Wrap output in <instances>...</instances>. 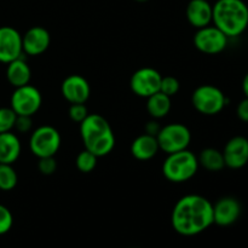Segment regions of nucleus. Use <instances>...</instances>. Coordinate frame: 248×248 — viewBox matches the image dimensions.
Instances as JSON below:
<instances>
[{"instance_id": "obj_2", "label": "nucleus", "mask_w": 248, "mask_h": 248, "mask_svg": "<svg viewBox=\"0 0 248 248\" xmlns=\"http://www.w3.org/2000/svg\"><path fill=\"white\" fill-rule=\"evenodd\" d=\"M80 136L85 149L97 157L110 154L115 147L113 128L108 120L99 114H89L80 123Z\"/></svg>"}, {"instance_id": "obj_9", "label": "nucleus", "mask_w": 248, "mask_h": 248, "mask_svg": "<svg viewBox=\"0 0 248 248\" xmlns=\"http://www.w3.org/2000/svg\"><path fill=\"white\" fill-rule=\"evenodd\" d=\"M41 103L40 91L29 84L16 87L11 96V109L17 115L33 116L40 109Z\"/></svg>"}, {"instance_id": "obj_20", "label": "nucleus", "mask_w": 248, "mask_h": 248, "mask_svg": "<svg viewBox=\"0 0 248 248\" xmlns=\"http://www.w3.org/2000/svg\"><path fill=\"white\" fill-rule=\"evenodd\" d=\"M171 97L156 92L147 98V110L153 119H162L171 110Z\"/></svg>"}, {"instance_id": "obj_5", "label": "nucleus", "mask_w": 248, "mask_h": 248, "mask_svg": "<svg viewBox=\"0 0 248 248\" xmlns=\"http://www.w3.org/2000/svg\"><path fill=\"white\" fill-rule=\"evenodd\" d=\"M191 103L200 114L212 116L225 108L228 98L219 87L206 84L196 87L191 94Z\"/></svg>"}, {"instance_id": "obj_11", "label": "nucleus", "mask_w": 248, "mask_h": 248, "mask_svg": "<svg viewBox=\"0 0 248 248\" xmlns=\"http://www.w3.org/2000/svg\"><path fill=\"white\" fill-rule=\"evenodd\" d=\"M22 35L14 27H0V62L10 63L22 57Z\"/></svg>"}, {"instance_id": "obj_6", "label": "nucleus", "mask_w": 248, "mask_h": 248, "mask_svg": "<svg viewBox=\"0 0 248 248\" xmlns=\"http://www.w3.org/2000/svg\"><path fill=\"white\" fill-rule=\"evenodd\" d=\"M61 138L57 128L50 125H44L33 131L29 138V149L36 157L55 156L60 150Z\"/></svg>"}, {"instance_id": "obj_23", "label": "nucleus", "mask_w": 248, "mask_h": 248, "mask_svg": "<svg viewBox=\"0 0 248 248\" xmlns=\"http://www.w3.org/2000/svg\"><path fill=\"white\" fill-rule=\"evenodd\" d=\"M97 160L98 157L94 154H92L89 150L84 149L78 154L77 159H75V165H77L78 170L82 173H90L93 171L97 166Z\"/></svg>"}, {"instance_id": "obj_7", "label": "nucleus", "mask_w": 248, "mask_h": 248, "mask_svg": "<svg viewBox=\"0 0 248 248\" xmlns=\"http://www.w3.org/2000/svg\"><path fill=\"white\" fill-rule=\"evenodd\" d=\"M160 150L166 154L186 150L191 142V133L186 125L179 123L169 124L160 128L156 136Z\"/></svg>"}, {"instance_id": "obj_22", "label": "nucleus", "mask_w": 248, "mask_h": 248, "mask_svg": "<svg viewBox=\"0 0 248 248\" xmlns=\"http://www.w3.org/2000/svg\"><path fill=\"white\" fill-rule=\"evenodd\" d=\"M18 177L16 171L9 164H0V190H12L17 186Z\"/></svg>"}, {"instance_id": "obj_24", "label": "nucleus", "mask_w": 248, "mask_h": 248, "mask_svg": "<svg viewBox=\"0 0 248 248\" xmlns=\"http://www.w3.org/2000/svg\"><path fill=\"white\" fill-rule=\"evenodd\" d=\"M17 114L10 108H0V133L9 132L15 127Z\"/></svg>"}, {"instance_id": "obj_18", "label": "nucleus", "mask_w": 248, "mask_h": 248, "mask_svg": "<svg viewBox=\"0 0 248 248\" xmlns=\"http://www.w3.org/2000/svg\"><path fill=\"white\" fill-rule=\"evenodd\" d=\"M21 150V142L15 133H0V164L12 165L19 157Z\"/></svg>"}, {"instance_id": "obj_12", "label": "nucleus", "mask_w": 248, "mask_h": 248, "mask_svg": "<svg viewBox=\"0 0 248 248\" xmlns=\"http://www.w3.org/2000/svg\"><path fill=\"white\" fill-rule=\"evenodd\" d=\"M225 167L240 170L248 164V140L244 136L230 138L223 149Z\"/></svg>"}, {"instance_id": "obj_8", "label": "nucleus", "mask_w": 248, "mask_h": 248, "mask_svg": "<svg viewBox=\"0 0 248 248\" xmlns=\"http://www.w3.org/2000/svg\"><path fill=\"white\" fill-rule=\"evenodd\" d=\"M229 38L216 26L199 28L194 35V45L205 55H218L227 48Z\"/></svg>"}, {"instance_id": "obj_25", "label": "nucleus", "mask_w": 248, "mask_h": 248, "mask_svg": "<svg viewBox=\"0 0 248 248\" xmlns=\"http://www.w3.org/2000/svg\"><path fill=\"white\" fill-rule=\"evenodd\" d=\"M179 89H181V84H179L178 79L171 77V75L162 77L161 84H160V92L169 97H173L178 93Z\"/></svg>"}, {"instance_id": "obj_31", "label": "nucleus", "mask_w": 248, "mask_h": 248, "mask_svg": "<svg viewBox=\"0 0 248 248\" xmlns=\"http://www.w3.org/2000/svg\"><path fill=\"white\" fill-rule=\"evenodd\" d=\"M160 128H161V126L159 125V123H156V121H149V123L147 124V126H145V133L156 137Z\"/></svg>"}, {"instance_id": "obj_32", "label": "nucleus", "mask_w": 248, "mask_h": 248, "mask_svg": "<svg viewBox=\"0 0 248 248\" xmlns=\"http://www.w3.org/2000/svg\"><path fill=\"white\" fill-rule=\"evenodd\" d=\"M242 92H244L245 97L248 98V73L244 77V80H242Z\"/></svg>"}, {"instance_id": "obj_14", "label": "nucleus", "mask_w": 248, "mask_h": 248, "mask_svg": "<svg viewBox=\"0 0 248 248\" xmlns=\"http://www.w3.org/2000/svg\"><path fill=\"white\" fill-rule=\"evenodd\" d=\"M61 92L63 98L70 104L86 103L91 94V87L84 77L72 74L63 80L61 85Z\"/></svg>"}, {"instance_id": "obj_1", "label": "nucleus", "mask_w": 248, "mask_h": 248, "mask_svg": "<svg viewBox=\"0 0 248 248\" xmlns=\"http://www.w3.org/2000/svg\"><path fill=\"white\" fill-rule=\"evenodd\" d=\"M171 220L179 235L194 236L213 224V205L205 196L189 194L177 201Z\"/></svg>"}, {"instance_id": "obj_3", "label": "nucleus", "mask_w": 248, "mask_h": 248, "mask_svg": "<svg viewBox=\"0 0 248 248\" xmlns=\"http://www.w3.org/2000/svg\"><path fill=\"white\" fill-rule=\"evenodd\" d=\"M213 7L212 23L228 38H236L248 28V6L244 0H217Z\"/></svg>"}, {"instance_id": "obj_26", "label": "nucleus", "mask_w": 248, "mask_h": 248, "mask_svg": "<svg viewBox=\"0 0 248 248\" xmlns=\"http://www.w3.org/2000/svg\"><path fill=\"white\" fill-rule=\"evenodd\" d=\"M14 224V217L11 211L4 205H0V235H4L10 232Z\"/></svg>"}, {"instance_id": "obj_13", "label": "nucleus", "mask_w": 248, "mask_h": 248, "mask_svg": "<svg viewBox=\"0 0 248 248\" xmlns=\"http://www.w3.org/2000/svg\"><path fill=\"white\" fill-rule=\"evenodd\" d=\"M241 211V203L237 199L224 196L213 205V224L230 227L239 220Z\"/></svg>"}, {"instance_id": "obj_30", "label": "nucleus", "mask_w": 248, "mask_h": 248, "mask_svg": "<svg viewBox=\"0 0 248 248\" xmlns=\"http://www.w3.org/2000/svg\"><path fill=\"white\" fill-rule=\"evenodd\" d=\"M236 115L244 123H248V98L245 97L236 107Z\"/></svg>"}, {"instance_id": "obj_27", "label": "nucleus", "mask_w": 248, "mask_h": 248, "mask_svg": "<svg viewBox=\"0 0 248 248\" xmlns=\"http://www.w3.org/2000/svg\"><path fill=\"white\" fill-rule=\"evenodd\" d=\"M38 169L44 176H51L55 173L57 170V161H56L55 156L40 157L38 162Z\"/></svg>"}, {"instance_id": "obj_28", "label": "nucleus", "mask_w": 248, "mask_h": 248, "mask_svg": "<svg viewBox=\"0 0 248 248\" xmlns=\"http://www.w3.org/2000/svg\"><path fill=\"white\" fill-rule=\"evenodd\" d=\"M89 115V110H87L85 103H74L70 104L69 107V118L72 119L74 123L80 124L81 121L85 120V118Z\"/></svg>"}, {"instance_id": "obj_15", "label": "nucleus", "mask_w": 248, "mask_h": 248, "mask_svg": "<svg viewBox=\"0 0 248 248\" xmlns=\"http://www.w3.org/2000/svg\"><path fill=\"white\" fill-rule=\"evenodd\" d=\"M51 43L50 33L40 26L31 27L22 35L23 53L28 56H39L45 52Z\"/></svg>"}, {"instance_id": "obj_17", "label": "nucleus", "mask_w": 248, "mask_h": 248, "mask_svg": "<svg viewBox=\"0 0 248 248\" xmlns=\"http://www.w3.org/2000/svg\"><path fill=\"white\" fill-rule=\"evenodd\" d=\"M159 150L160 148L156 137L148 135V133L138 136L131 144V154L140 161H148V160L153 159Z\"/></svg>"}, {"instance_id": "obj_33", "label": "nucleus", "mask_w": 248, "mask_h": 248, "mask_svg": "<svg viewBox=\"0 0 248 248\" xmlns=\"http://www.w3.org/2000/svg\"><path fill=\"white\" fill-rule=\"evenodd\" d=\"M136 1H140V2H144V1H148V0H136Z\"/></svg>"}, {"instance_id": "obj_10", "label": "nucleus", "mask_w": 248, "mask_h": 248, "mask_svg": "<svg viewBox=\"0 0 248 248\" xmlns=\"http://www.w3.org/2000/svg\"><path fill=\"white\" fill-rule=\"evenodd\" d=\"M162 75L156 69L150 67L136 70L130 80V87L135 94L142 98H148L160 91Z\"/></svg>"}, {"instance_id": "obj_4", "label": "nucleus", "mask_w": 248, "mask_h": 248, "mask_svg": "<svg viewBox=\"0 0 248 248\" xmlns=\"http://www.w3.org/2000/svg\"><path fill=\"white\" fill-rule=\"evenodd\" d=\"M198 156L190 150L167 154L162 164V174L172 183H184L193 178L199 170Z\"/></svg>"}, {"instance_id": "obj_29", "label": "nucleus", "mask_w": 248, "mask_h": 248, "mask_svg": "<svg viewBox=\"0 0 248 248\" xmlns=\"http://www.w3.org/2000/svg\"><path fill=\"white\" fill-rule=\"evenodd\" d=\"M31 116L27 115H17L16 121H15V127L19 133H27L31 128Z\"/></svg>"}, {"instance_id": "obj_16", "label": "nucleus", "mask_w": 248, "mask_h": 248, "mask_svg": "<svg viewBox=\"0 0 248 248\" xmlns=\"http://www.w3.org/2000/svg\"><path fill=\"white\" fill-rule=\"evenodd\" d=\"M186 19L196 29L212 23L213 7L207 0H190L186 6Z\"/></svg>"}, {"instance_id": "obj_19", "label": "nucleus", "mask_w": 248, "mask_h": 248, "mask_svg": "<svg viewBox=\"0 0 248 248\" xmlns=\"http://www.w3.org/2000/svg\"><path fill=\"white\" fill-rule=\"evenodd\" d=\"M31 78V70L23 57H19L12 62L7 63L6 79L12 86L16 87L28 85Z\"/></svg>"}, {"instance_id": "obj_21", "label": "nucleus", "mask_w": 248, "mask_h": 248, "mask_svg": "<svg viewBox=\"0 0 248 248\" xmlns=\"http://www.w3.org/2000/svg\"><path fill=\"white\" fill-rule=\"evenodd\" d=\"M198 161L200 166L210 172L222 171L225 167L223 153L216 148H206L198 156Z\"/></svg>"}]
</instances>
